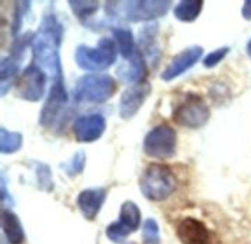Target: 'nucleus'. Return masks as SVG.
<instances>
[{
	"label": "nucleus",
	"instance_id": "obj_18",
	"mask_svg": "<svg viewBox=\"0 0 251 244\" xmlns=\"http://www.w3.org/2000/svg\"><path fill=\"white\" fill-rule=\"evenodd\" d=\"M201 0H182L174 7V15L181 22H194L203 10Z\"/></svg>",
	"mask_w": 251,
	"mask_h": 244
},
{
	"label": "nucleus",
	"instance_id": "obj_3",
	"mask_svg": "<svg viewBox=\"0 0 251 244\" xmlns=\"http://www.w3.org/2000/svg\"><path fill=\"white\" fill-rule=\"evenodd\" d=\"M176 177L174 171L163 163H151L140 178V190L147 200L163 202L176 190Z\"/></svg>",
	"mask_w": 251,
	"mask_h": 244
},
{
	"label": "nucleus",
	"instance_id": "obj_25",
	"mask_svg": "<svg viewBox=\"0 0 251 244\" xmlns=\"http://www.w3.org/2000/svg\"><path fill=\"white\" fill-rule=\"evenodd\" d=\"M35 177H37V184L41 190L44 191H51L53 190V178H51V171L47 165L35 162Z\"/></svg>",
	"mask_w": 251,
	"mask_h": 244
},
{
	"label": "nucleus",
	"instance_id": "obj_12",
	"mask_svg": "<svg viewBox=\"0 0 251 244\" xmlns=\"http://www.w3.org/2000/svg\"><path fill=\"white\" fill-rule=\"evenodd\" d=\"M203 47L201 46H191L182 52H179L176 56L172 57L169 65L163 69L160 74V78L163 81H174L187 71H190L203 56Z\"/></svg>",
	"mask_w": 251,
	"mask_h": 244
},
{
	"label": "nucleus",
	"instance_id": "obj_14",
	"mask_svg": "<svg viewBox=\"0 0 251 244\" xmlns=\"http://www.w3.org/2000/svg\"><path fill=\"white\" fill-rule=\"evenodd\" d=\"M118 78L129 85H137L144 82L147 77V65L144 54L140 50H135L131 56L125 57L124 62L116 69Z\"/></svg>",
	"mask_w": 251,
	"mask_h": 244
},
{
	"label": "nucleus",
	"instance_id": "obj_28",
	"mask_svg": "<svg viewBox=\"0 0 251 244\" xmlns=\"http://www.w3.org/2000/svg\"><path fill=\"white\" fill-rule=\"evenodd\" d=\"M18 7H15V13H13V34L18 32V29L21 28V22H22V18L25 16V13L28 12V6H29V1H19L16 3Z\"/></svg>",
	"mask_w": 251,
	"mask_h": 244
},
{
	"label": "nucleus",
	"instance_id": "obj_13",
	"mask_svg": "<svg viewBox=\"0 0 251 244\" xmlns=\"http://www.w3.org/2000/svg\"><path fill=\"white\" fill-rule=\"evenodd\" d=\"M150 90H151V85L149 82H146V81L141 82V84L128 87L122 93L121 100H119V115H121V118L125 119V121L132 119L138 113L141 106L144 105L146 99L150 94Z\"/></svg>",
	"mask_w": 251,
	"mask_h": 244
},
{
	"label": "nucleus",
	"instance_id": "obj_22",
	"mask_svg": "<svg viewBox=\"0 0 251 244\" xmlns=\"http://www.w3.org/2000/svg\"><path fill=\"white\" fill-rule=\"evenodd\" d=\"M156 38H157V25H146L140 31V46L147 53V56H154L156 52Z\"/></svg>",
	"mask_w": 251,
	"mask_h": 244
},
{
	"label": "nucleus",
	"instance_id": "obj_9",
	"mask_svg": "<svg viewBox=\"0 0 251 244\" xmlns=\"http://www.w3.org/2000/svg\"><path fill=\"white\" fill-rule=\"evenodd\" d=\"M69 102V96L68 91L65 90L63 85V80H56L54 84L50 87L49 90V96L46 99V103L41 109L40 113V125L44 128H50L53 127L59 116L63 113L66 105Z\"/></svg>",
	"mask_w": 251,
	"mask_h": 244
},
{
	"label": "nucleus",
	"instance_id": "obj_2",
	"mask_svg": "<svg viewBox=\"0 0 251 244\" xmlns=\"http://www.w3.org/2000/svg\"><path fill=\"white\" fill-rule=\"evenodd\" d=\"M172 6V1L143 0V1H107L106 13L112 19L122 21H154L165 16Z\"/></svg>",
	"mask_w": 251,
	"mask_h": 244
},
{
	"label": "nucleus",
	"instance_id": "obj_8",
	"mask_svg": "<svg viewBox=\"0 0 251 244\" xmlns=\"http://www.w3.org/2000/svg\"><path fill=\"white\" fill-rule=\"evenodd\" d=\"M140 225H141V211H140V208L134 202L126 200L121 206L119 221L112 222L107 227L106 236L113 243H122L129 234L137 231L140 228Z\"/></svg>",
	"mask_w": 251,
	"mask_h": 244
},
{
	"label": "nucleus",
	"instance_id": "obj_30",
	"mask_svg": "<svg viewBox=\"0 0 251 244\" xmlns=\"http://www.w3.org/2000/svg\"><path fill=\"white\" fill-rule=\"evenodd\" d=\"M247 54L251 57V38H250V41L247 43Z\"/></svg>",
	"mask_w": 251,
	"mask_h": 244
},
{
	"label": "nucleus",
	"instance_id": "obj_5",
	"mask_svg": "<svg viewBox=\"0 0 251 244\" xmlns=\"http://www.w3.org/2000/svg\"><path fill=\"white\" fill-rule=\"evenodd\" d=\"M118 82L107 74H88L78 80L74 90L76 103H104L115 96Z\"/></svg>",
	"mask_w": 251,
	"mask_h": 244
},
{
	"label": "nucleus",
	"instance_id": "obj_26",
	"mask_svg": "<svg viewBox=\"0 0 251 244\" xmlns=\"http://www.w3.org/2000/svg\"><path fill=\"white\" fill-rule=\"evenodd\" d=\"M143 242L144 244H160L159 225L153 218H149L143 224Z\"/></svg>",
	"mask_w": 251,
	"mask_h": 244
},
{
	"label": "nucleus",
	"instance_id": "obj_23",
	"mask_svg": "<svg viewBox=\"0 0 251 244\" xmlns=\"http://www.w3.org/2000/svg\"><path fill=\"white\" fill-rule=\"evenodd\" d=\"M72 9V12L78 16L81 22L88 21L97 10H99V1H69L68 3Z\"/></svg>",
	"mask_w": 251,
	"mask_h": 244
},
{
	"label": "nucleus",
	"instance_id": "obj_21",
	"mask_svg": "<svg viewBox=\"0 0 251 244\" xmlns=\"http://www.w3.org/2000/svg\"><path fill=\"white\" fill-rule=\"evenodd\" d=\"M22 147V134L7 131L4 127L0 128V152L3 155L16 153Z\"/></svg>",
	"mask_w": 251,
	"mask_h": 244
},
{
	"label": "nucleus",
	"instance_id": "obj_29",
	"mask_svg": "<svg viewBox=\"0 0 251 244\" xmlns=\"http://www.w3.org/2000/svg\"><path fill=\"white\" fill-rule=\"evenodd\" d=\"M241 13H243V16H244V19L251 21V0L244 3V7H243Z\"/></svg>",
	"mask_w": 251,
	"mask_h": 244
},
{
	"label": "nucleus",
	"instance_id": "obj_10",
	"mask_svg": "<svg viewBox=\"0 0 251 244\" xmlns=\"http://www.w3.org/2000/svg\"><path fill=\"white\" fill-rule=\"evenodd\" d=\"M19 96L26 102H38L46 91V74L32 62L29 63L18 82Z\"/></svg>",
	"mask_w": 251,
	"mask_h": 244
},
{
	"label": "nucleus",
	"instance_id": "obj_20",
	"mask_svg": "<svg viewBox=\"0 0 251 244\" xmlns=\"http://www.w3.org/2000/svg\"><path fill=\"white\" fill-rule=\"evenodd\" d=\"M18 74V63L13 57H3L0 62V94L4 96Z\"/></svg>",
	"mask_w": 251,
	"mask_h": 244
},
{
	"label": "nucleus",
	"instance_id": "obj_27",
	"mask_svg": "<svg viewBox=\"0 0 251 244\" xmlns=\"http://www.w3.org/2000/svg\"><path fill=\"white\" fill-rule=\"evenodd\" d=\"M228 53H229V47L228 46L221 47V49H216V50L210 52L209 54H206V57L203 59V65L206 68H215L216 65H219L226 57Z\"/></svg>",
	"mask_w": 251,
	"mask_h": 244
},
{
	"label": "nucleus",
	"instance_id": "obj_16",
	"mask_svg": "<svg viewBox=\"0 0 251 244\" xmlns=\"http://www.w3.org/2000/svg\"><path fill=\"white\" fill-rule=\"evenodd\" d=\"M104 200H106V190L104 189H101V187L87 189L78 194L76 206L85 219L93 221L99 215Z\"/></svg>",
	"mask_w": 251,
	"mask_h": 244
},
{
	"label": "nucleus",
	"instance_id": "obj_11",
	"mask_svg": "<svg viewBox=\"0 0 251 244\" xmlns=\"http://www.w3.org/2000/svg\"><path fill=\"white\" fill-rule=\"evenodd\" d=\"M106 131V118L100 113L82 115L72 124V133L78 143L97 141Z\"/></svg>",
	"mask_w": 251,
	"mask_h": 244
},
{
	"label": "nucleus",
	"instance_id": "obj_4",
	"mask_svg": "<svg viewBox=\"0 0 251 244\" xmlns=\"http://www.w3.org/2000/svg\"><path fill=\"white\" fill-rule=\"evenodd\" d=\"M118 53L113 38L103 37L99 40L96 47H90L87 44L78 46L75 50V62L81 69L96 74L115 65Z\"/></svg>",
	"mask_w": 251,
	"mask_h": 244
},
{
	"label": "nucleus",
	"instance_id": "obj_17",
	"mask_svg": "<svg viewBox=\"0 0 251 244\" xmlns=\"http://www.w3.org/2000/svg\"><path fill=\"white\" fill-rule=\"evenodd\" d=\"M1 228L6 240L10 244H22L25 240V233L21 225L19 218L9 209L1 212Z\"/></svg>",
	"mask_w": 251,
	"mask_h": 244
},
{
	"label": "nucleus",
	"instance_id": "obj_7",
	"mask_svg": "<svg viewBox=\"0 0 251 244\" xmlns=\"http://www.w3.org/2000/svg\"><path fill=\"white\" fill-rule=\"evenodd\" d=\"M174 122L185 128H200L210 118V109L197 94H188L174 110Z\"/></svg>",
	"mask_w": 251,
	"mask_h": 244
},
{
	"label": "nucleus",
	"instance_id": "obj_24",
	"mask_svg": "<svg viewBox=\"0 0 251 244\" xmlns=\"http://www.w3.org/2000/svg\"><path fill=\"white\" fill-rule=\"evenodd\" d=\"M60 166H62L63 172L68 177L79 175L84 171V168H85V153L84 152H76L68 162L62 163Z\"/></svg>",
	"mask_w": 251,
	"mask_h": 244
},
{
	"label": "nucleus",
	"instance_id": "obj_15",
	"mask_svg": "<svg viewBox=\"0 0 251 244\" xmlns=\"http://www.w3.org/2000/svg\"><path fill=\"white\" fill-rule=\"evenodd\" d=\"M176 236L182 244H210L209 228L196 218H184L176 225Z\"/></svg>",
	"mask_w": 251,
	"mask_h": 244
},
{
	"label": "nucleus",
	"instance_id": "obj_1",
	"mask_svg": "<svg viewBox=\"0 0 251 244\" xmlns=\"http://www.w3.org/2000/svg\"><path fill=\"white\" fill-rule=\"evenodd\" d=\"M63 37V27L56 15L49 13L44 16L38 31L34 34L31 44L34 63L54 81L62 78L60 66V41Z\"/></svg>",
	"mask_w": 251,
	"mask_h": 244
},
{
	"label": "nucleus",
	"instance_id": "obj_19",
	"mask_svg": "<svg viewBox=\"0 0 251 244\" xmlns=\"http://www.w3.org/2000/svg\"><path fill=\"white\" fill-rule=\"evenodd\" d=\"M113 41L116 43L119 54L125 59L131 56L137 49H135V40L128 28H115L113 29Z\"/></svg>",
	"mask_w": 251,
	"mask_h": 244
},
{
	"label": "nucleus",
	"instance_id": "obj_6",
	"mask_svg": "<svg viewBox=\"0 0 251 244\" xmlns=\"http://www.w3.org/2000/svg\"><path fill=\"white\" fill-rule=\"evenodd\" d=\"M178 136L174 127L159 124L144 137L143 150L151 159H169L175 155Z\"/></svg>",
	"mask_w": 251,
	"mask_h": 244
}]
</instances>
